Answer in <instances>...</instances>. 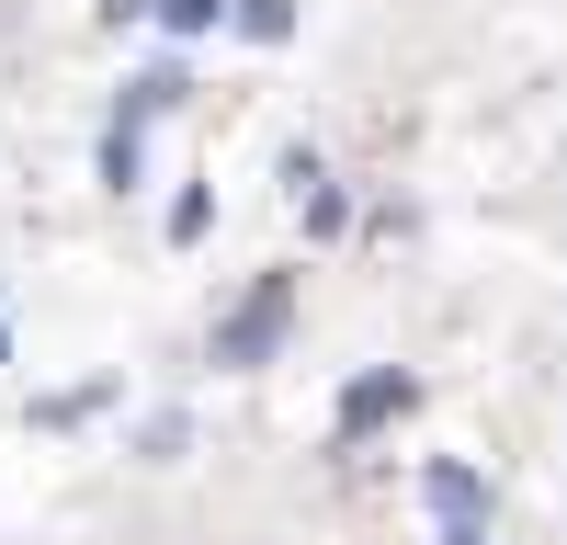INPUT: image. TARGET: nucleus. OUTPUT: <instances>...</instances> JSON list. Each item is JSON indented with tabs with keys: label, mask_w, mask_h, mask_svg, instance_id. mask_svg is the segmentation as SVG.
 Listing matches in <instances>:
<instances>
[{
	"label": "nucleus",
	"mask_w": 567,
	"mask_h": 545,
	"mask_svg": "<svg viewBox=\"0 0 567 545\" xmlns=\"http://www.w3.org/2000/svg\"><path fill=\"white\" fill-rule=\"evenodd\" d=\"M409 398H420L409 376H363V387L341 398V421H352V432H374V421H398V409H409Z\"/></svg>",
	"instance_id": "2"
},
{
	"label": "nucleus",
	"mask_w": 567,
	"mask_h": 545,
	"mask_svg": "<svg viewBox=\"0 0 567 545\" xmlns=\"http://www.w3.org/2000/svg\"><path fill=\"white\" fill-rule=\"evenodd\" d=\"M284 307H296V285H284V272H261V285L239 296L216 318V363H250V352H272L284 341Z\"/></svg>",
	"instance_id": "1"
},
{
	"label": "nucleus",
	"mask_w": 567,
	"mask_h": 545,
	"mask_svg": "<svg viewBox=\"0 0 567 545\" xmlns=\"http://www.w3.org/2000/svg\"><path fill=\"white\" fill-rule=\"evenodd\" d=\"M103 12H114V23H136V12H159V0H103Z\"/></svg>",
	"instance_id": "5"
},
{
	"label": "nucleus",
	"mask_w": 567,
	"mask_h": 545,
	"mask_svg": "<svg viewBox=\"0 0 567 545\" xmlns=\"http://www.w3.org/2000/svg\"><path fill=\"white\" fill-rule=\"evenodd\" d=\"M159 23H171V34H205V23H216V0H159Z\"/></svg>",
	"instance_id": "4"
},
{
	"label": "nucleus",
	"mask_w": 567,
	"mask_h": 545,
	"mask_svg": "<svg viewBox=\"0 0 567 545\" xmlns=\"http://www.w3.org/2000/svg\"><path fill=\"white\" fill-rule=\"evenodd\" d=\"M227 23H239V34H250V45H272V34H284V23H296V0H239V12H227Z\"/></svg>",
	"instance_id": "3"
}]
</instances>
